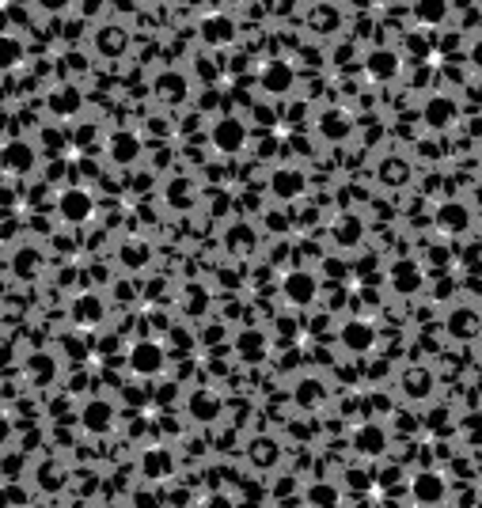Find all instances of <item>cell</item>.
<instances>
[{
	"label": "cell",
	"instance_id": "22",
	"mask_svg": "<svg viewBox=\"0 0 482 508\" xmlns=\"http://www.w3.org/2000/svg\"><path fill=\"white\" fill-rule=\"evenodd\" d=\"M418 15H422V19H440L445 8H440V4H425V8H418Z\"/></svg>",
	"mask_w": 482,
	"mask_h": 508
},
{
	"label": "cell",
	"instance_id": "12",
	"mask_svg": "<svg viewBox=\"0 0 482 508\" xmlns=\"http://www.w3.org/2000/svg\"><path fill=\"white\" fill-rule=\"evenodd\" d=\"M84 425L92 432H107L110 429V406L107 402H92V406L84 410Z\"/></svg>",
	"mask_w": 482,
	"mask_h": 508
},
{
	"label": "cell",
	"instance_id": "8",
	"mask_svg": "<svg viewBox=\"0 0 482 508\" xmlns=\"http://www.w3.org/2000/svg\"><path fill=\"white\" fill-rule=\"evenodd\" d=\"M137 152H141V144H137V137H133V133H118L114 141H110V156H114L118 164L137 159Z\"/></svg>",
	"mask_w": 482,
	"mask_h": 508
},
{
	"label": "cell",
	"instance_id": "10",
	"mask_svg": "<svg viewBox=\"0 0 482 508\" xmlns=\"http://www.w3.org/2000/svg\"><path fill=\"white\" fill-rule=\"evenodd\" d=\"M414 497L418 501H440V497H445V482H440L437 474H422V478L414 482Z\"/></svg>",
	"mask_w": 482,
	"mask_h": 508
},
{
	"label": "cell",
	"instance_id": "15",
	"mask_svg": "<svg viewBox=\"0 0 482 508\" xmlns=\"http://www.w3.org/2000/svg\"><path fill=\"white\" fill-rule=\"evenodd\" d=\"M300 175H293V171H277L274 175V190L281 193V198H293V193H300Z\"/></svg>",
	"mask_w": 482,
	"mask_h": 508
},
{
	"label": "cell",
	"instance_id": "21",
	"mask_svg": "<svg viewBox=\"0 0 482 508\" xmlns=\"http://www.w3.org/2000/svg\"><path fill=\"white\" fill-rule=\"evenodd\" d=\"M53 107H58V110H72V107H76V91H61L58 99H53Z\"/></svg>",
	"mask_w": 482,
	"mask_h": 508
},
{
	"label": "cell",
	"instance_id": "7",
	"mask_svg": "<svg viewBox=\"0 0 482 508\" xmlns=\"http://www.w3.org/2000/svg\"><path fill=\"white\" fill-rule=\"evenodd\" d=\"M384 429L380 425H365V429H357V437H353V444H357V451H365V455H380L384 451Z\"/></svg>",
	"mask_w": 482,
	"mask_h": 508
},
{
	"label": "cell",
	"instance_id": "27",
	"mask_svg": "<svg viewBox=\"0 0 482 508\" xmlns=\"http://www.w3.org/2000/svg\"><path fill=\"white\" fill-rule=\"evenodd\" d=\"M471 58H475V64H479V69H482V42L475 46V53H471Z\"/></svg>",
	"mask_w": 482,
	"mask_h": 508
},
{
	"label": "cell",
	"instance_id": "17",
	"mask_svg": "<svg viewBox=\"0 0 482 508\" xmlns=\"http://www.w3.org/2000/svg\"><path fill=\"white\" fill-rule=\"evenodd\" d=\"M311 505H316V508H334V505H338V493H334L331 486H316V489H311Z\"/></svg>",
	"mask_w": 482,
	"mask_h": 508
},
{
	"label": "cell",
	"instance_id": "13",
	"mask_svg": "<svg viewBox=\"0 0 482 508\" xmlns=\"http://www.w3.org/2000/svg\"><path fill=\"white\" fill-rule=\"evenodd\" d=\"M391 281H395V288H399V292H411V288H418V281H422V273H418V265L403 262V265H395V273H391Z\"/></svg>",
	"mask_w": 482,
	"mask_h": 508
},
{
	"label": "cell",
	"instance_id": "11",
	"mask_svg": "<svg viewBox=\"0 0 482 508\" xmlns=\"http://www.w3.org/2000/svg\"><path fill=\"white\" fill-rule=\"evenodd\" d=\"M342 338H345V345H350V349L365 353L368 345H372V326H368V322H350Z\"/></svg>",
	"mask_w": 482,
	"mask_h": 508
},
{
	"label": "cell",
	"instance_id": "6",
	"mask_svg": "<svg viewBox=\"0 0 482 508\" xmlns=\"http://www.w3.org/2000/svg\"><path fill=\"white\" fill-rule=\"evenodd\" d=\"M232 35H236V23L224 19V15H213V19L202 23V38H205V42H213V46L232 42Z\"/></svg>",
	"mask_w": 482,
	"mask_h": 508
},
{
	"label": "cell",
	"instance_id": "18",
	"mask_svg": "<svg viewBox=\"0 0 482 508\" xmlns=\"http://www.w3.org/2000/svg\"><path fill=\"white\" fill-rule=\"evenodd\" d=\"M122 46H126V35H122V30H114V27H107V30H103V35H99V50H122Z\"/></svg>",
	"mask_w": 482,
	"mask_h": 508
},
{
	"label": "cell",
	"instance_id": "19",
	"mask_svg": "<svg viewBox=\"0 0 482 508\" xmlns=\"http://www.w3.org/2000/svg\"><path fill=\"white\" fill-rule=\"evenodd\" d=\"M194 414H202V417H213L216 414V398H213V394H198V398H194Z\"/></svg>",
	"mask_w": 482,
	"mask_h": 508
},
{
	"label": "cell",
	"instance_id": "20",
	"mask_svg": "<svg viewBox=\"0 0 482 508\" xmlns=\"http://www.w3.org/2000/svg\"><path fill=\"white\" fill-rule=\"evenodd\" d=\"M76 315L80 319H99V304H95V300H80L76 304Z\"/></svg>",
	"mask_w": 482,
	"mask_h": 508
},
{
	"label": "cell",
	"instance_id": "25",
	"mask_svg": "<svg viewBox=\"0 0 482 508\" xmlns=\"http://www.w3.org/2000/svg\"><path fill=\"white\" fill-rule=\"evenodd\" d=\"M205 508H232L228 497H213V501H205Z\"/></svg>",
	"mask_w": 482,
	"mask_h": 508
},
{
	"label": "cell",
	"instance_id": "23",
	"mask_svg": "<svg viewBox=\"0 0 482 508\" xmlns=\"http://www.w3.org/2000/svg\"><path fill=\"white\" fill-rule=\"evenodd\" d=\"M8 164H23V167H27V164H31V152H27V148H23V152L12 148V152H8Z\"/></svg>",
	"mask_w": 482,
	"mask_h": 508
},
{
	"label": "cell",
	"instance_id": "3",
	"mask_svg": "<svg viewBox=\"0 0 482 508\" xmlns=\"http://www.w3.org/2000/svg\"><path fill=\"white\" fill-rule=\"evenodd\" d=\"M262 84H266L270 91H289V84H293V64L270 61L266 69H262Z\"/></svg>",
	"mask_w": 482,
	"mask_h": 508
},
{
	"label": "cell",
	"instance_id": "5",
	"mask_svg": "<svg viewBox=\"0 0 482 508\" xmlns=\"http://www.w3.org/2000/svg\"><path fill=\"white\" fill-rule=\"evenodd\" d=\"M160 368H164V353H160L156 345H137V349H133V372L152 376V372H160Z\"/></svg>",
	"mask_w": 482,
	"mask_h": 508
},
{
	"label": "cell",
	"instance_id": "1",
	"mask_svg": "<svg viewBox=\"0 0 482 508\" xmlns=\"http://www.w3.org/2000/svg\"><path fill=\"white\" fill-rule=\"evenodd\" d=\"M285 296L293 304H308L316 296V277L311 273H289L285 277Z\"/></svg>",
	"mask_w": 482,
	"mask_h": 508
},
{
	"label": "cell",
	"instance_id": "24",
	"mask_svg": "<svg viewBox=\"0 0 482 508\" xmlns=\"http://www.w3.org/2000/svg\"><path fill=\"white\" fill-rule=\"evenodd\" d=\"M259 342H262L259 334H247V338H239V345H243L247 353H255V349H259Z\"/></svg>",
	"mask_w": 482,
	"mask_h": 508
},
{
	"label": "cell",
	"instance_id": "2",
	"mask_svg": "<svg viewBox=\"0 0 482 508\" xmlns=\"http://www.w3.org/2000/svg\"><path fill=\"white\" fill-rule=\"evenodd\" d=\"M61 216H65V220H84V216H92V198H87L84 190L61 193Z\"/></svg>",
	"mask_w": 482,
	"mask_h": 508
},
{
	"label": "cell",
	"instance_id": "16",
	"mask_svg": "<svg viewBox=\"0 0 482 508\" xmlns=\"http://www.w3.org/2000/svg\"><path fill=\"white\" fill-rule=\"evenodd\" d=\"M463 224H467V213H463L460 205L440 209V228H463Z\"/></svg>",
	"mask_w": 482,
	"mask_h": 508
},
{
	"label": "cell",
	"instance_id": "26",
	"mask_svg": "<svg viewBox=\"0 0 482 508\" xmlns=\"http://www.w3.org/2000/svg\"><path fill=\"white\" fill-rule=\"evenodd\" d=\"M164 463H167L164 455H152V459H148V471H160V466H164Z\"/></svg>",
	"mask_w": 482,
	"mask_h": 508
},
{
	"label": "cell",
	"instance_id": "14",
	"mask_svg": "<svg viewBox=\"0 0 482 508\" xmlns=\"http://www.w3.org/2000/svg\"><path fill=\"white\" fill-rule=\"evenodd\" d=\"M368 69H372V76H395L399 58L395 53H372V58H368Z\"/></svg>",
	"mask_w": 482,
	"mask_h": 508
},
{
	"label": "cell",
	"instance_id": "4",
	"mask_svg": "<svg viewBox=\"0 0 482 508\" xmlns=\"http://www.w3.org/2000/svg\"><path fill=\"white\" fill-rule=\"evenodd\" d=\"M213 141H216V148H224V152L239 148V144H243V125H239L236 118H224V122L213 129Z\"/></svg>",
	"mask_w": 482,
	"mask_h": 508
},
{
	"label": "cell",
	"instance_id": "9",
	"mask_svg": "<svg viewBox=\"0 0 482 508\" xmlns=\"http://www.w3.org/2000/svg\"><path fill=\"white\" fill-rule=\"evenodd\" d=\"M452 118H456V103H452V99H433L429 107H425V122L437 125V129L448 125Z\"/></svg>",
	"mask_w": 482,
	"mask_h": 508
}]
</instances>
